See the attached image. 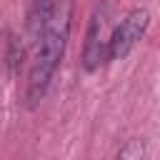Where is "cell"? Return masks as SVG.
<instances>
[{
  "label": "cell",
  "mask_w": 160,
  "mask_h": 160,
  "mask_svg": "<svg viewBox=\"0 0 160 160\" xmlns=\"http://www.w3.org/2000/svg\"><path fill=\"white\" fill-rule=\"evenodd\" d=\"M68 38H70V5H62V8L58 5L52 20L48 22L42 35L38 38L35 58H32L30 75H28V90H25L28 108H35L45 98L50 80H52V75L60 68V60L65 55Z\"/></svg>",
  "instance_id": "1"
},
{
  "label": "cell",
  "mask_w": 160,
  "mask_h": 160,
  "mask_svg": "<svg viewBox=\"0 0 160 160\" xmlns=\"http://www.w3.org/2000/svg\"><path fill=\"white\" fill-rule=\"evenodd\" d=\"M150 28V12L148 8H132L122 15V20L110 30V45H108V58L110 60H125L132 48L145 38Z\"/></svg>",
  "instance_id": "2"
},
{
  "label": "cell",
  "mask_w": 160,
  "mask_h": 160,
  "mask_svg": "<svg viewBox=\"0 0 160 160\" xmlns=\"http://www.w3.org/2000/svg\"><path fill=\"white\" fill-rule=\"evenodd\" d=\"M108 45H110V32H108V8L98 5L90 22H88V32H85V42H82V70L85 72H95L98 68H102L110 58H108Z\"/></svg>",
  "instance_id": "3"
},
{
  "label": "cell",
  "mask_w": 160,
  "mask_h": 160,
  "mask_svg": "<svg viewBox=\"0 0 160 160\" xmlns=\"http://www.w3.org/2000/svg\"><path fill=\"white\" fill-rule=\"evenodd\" d=\"M55 10H58V0H30V8H28V35H30V40L38 42L42 30L52 20Z\"/></svg>",
  "instance_id": "4"
},
{
  "label": "cell",
  "mask_w": 160,
  "mask_h": 160,
  "mask_svg": "<svg viewBox=\"0 0 160 160\" xmlns=\"http://www.w3.org/2000/svg\"><path fill=\"white\" fill-rule=\"evenodd\" d=\"M22 58H25V45L20 42V38L15 32L8 35V50H5V65H8V72L15 75L22 65Z\"/></svg>",
  "instance_id": "5"
},
{
  "label": "cell",
  "mask_w": 160,
  "mask_h": 160,
  "mask_svg": "<svg viewBox=\"0 0 160 160\" xmlns=\"http://www.w3.org/2000/svg\"><path fill=\"white\" fill-rule=\"evenodd\" d=\"M145 152H148L145 140H142V138H132V140H128V142L120 148V152H118L112 160H145Z\"/></svg>",
  "instance_id": "6"
}]
</instances>
